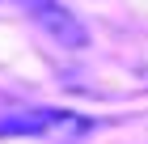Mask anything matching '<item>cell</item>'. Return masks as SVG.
I'll return each mask as SVG.
<instances>
[{"label":"cell","mask_w":148,"mask_h":144,"mask_svg":"<svg viewBox=\"0 0 148 144\" xmlns=\"http://www.w3.org/2000/svg\"><path fill=\"white\" fill-rule=\"evenodd\" d=\"M97 123L80 110H59V106H21V110L0 114V136H34L47 144H76L93 132Z\"/></svg>","instance_id":"6da1fadb"},{"label":"cell","mask_w":148,"mask_h":144,"mask_svg":"<svg viewBox=\"0 0 148 144\" xmlns=\"http://www.w3.org/2000/svg\"><path fill=\"white\" fill-rule=\"evenodd\" d=\"M21 9L30 13V21L51 43L68 47V51H85L89 47V30H85V21H80L68 4H59V0H21Z\"/></svg>","instance_id":"7a4b0ae2"}]
</instances>
